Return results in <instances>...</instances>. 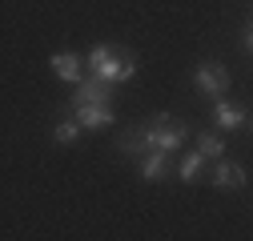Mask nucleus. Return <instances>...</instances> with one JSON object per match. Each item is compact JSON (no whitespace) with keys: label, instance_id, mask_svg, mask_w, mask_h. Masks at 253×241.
<instances>
[{"label":"nucleus","instance_id":"1","mask_svg":"<svg viewBox=\"0 0 253 241\" xmlns=\"http://www.w3.org/2000/svg\"><path fill=\"white\" fill-rule=\"evenodd\" d=\"M185 137H189V125L181 117H149V120H141L137 129H129L121 141H117V149L121 153H129V157H141V153H149V149H161V153H177V149L185 145Z\"/></svg>","mask_w":253,"mask_h":241},{"label":"nucleus","instance_id":"2","mask_svg":"<svg viewBox=\"0 0 253 241\" xmlns=\"http://www.w3.org/2000/svg\"><path fill=\"white\" fill-rule=\"evenodd\" d=\"M88 73L92 77H101V80H109V84H125V80H133L137 77V56H121V52H113L109 44H97L88 56Z\"/></svg>","mask_w":253,"mask_h":241},{"label":"nucleus","instance_id":"3","mask_svg":"<svg viewBox=\"0 0 253 241\" xmlns=\"http://www.w3.org/2000/svg\"><path fill=\"white\" fill-rule=\"evenodd\" d=\"M193 84H197V93H205L209 101H217V97L229 93L233 77H229V69L221 65V60H201V65L193 69Z\"/></svg>","mask_w":253,"mask_h":241},{"label":"nucleus","instance_id":"4","mask_svg":"<svg viewBox=\"0 0 253 241\" xmlns=\"http://www.w3.org/2000/svg\"><path fill=\"white\" fill-rule=\"evenodd\" d=\"M113 88L117 84H109L101 77H81L73 84V105H113Z\"/></svg>","mask_w":253,"mask_h":241},{"label":"nucleus","instance_id":"5","mask_svg":"<svg viewBox=\"0 0 253 241\" xmlns=\"http://www.w3.org/2000/svg\"><path fill=\"white\" fill-rule=\"evenodd\" d=\"M73 120L81 129H113V120H117V113H113V105H73Z\"/></svg>","mask_w":253,"mask_h":241},{"label":"nucleus","instance_id":"6","mask_svg":"<svg viewBox=\"0 0 253 241\" xmlns=\"http://www.w3.org/2000/svg\"><path fill=\"white\" fill-rule=\"evenodd\" d=\"M213 120H217L221 133H237V129L249 125V113H245L241 105H229L225 97H217V101H213Z\"/></svg>","mask_w":253,"mask_h":241},{"label":"nucleus","instance_id":"7","mask_svg":"<svg viewBox=\"0 0 253 241\" xmlns=\"http://www.w3.org/2000/svg\"><path fill=\"white\" fill-rule=\"evenodd\" d=\"M209 181H213L217 189H245V165H237V161H221V157H217Z\"/></svg>","mask_w":253,"mask_h":241},{"label":"nucleus","instance_id":"8","mask_svg":"<svg viewBox=\"0 0 253 241\" xmlns=\"http://www.w3.org/2000/svg\"><path fill=\"white\" fill-rule=\"evenodd\" d=\"M137 165H141L137 173H141L145 181H165L169 169H173V165H169V153H161V149H149V153H141Z\"/></svg>","mask_w":253,"mask_h":241},{"label":"nucleus","instance_id":"9","mask_svg":"<svg viewBox=\"0 0 253 241\" xmlns=\"http://www.w3.org/2000/svg\"><path fill=\"white\" fill-rule=\"evenodd\" d=\"M48 65H52V73L65 80V84H77V80L84 77V73H81V56H77V52H52Z\"/></svg>","mask_w":253,"mask_h":241},{"label":"nucleus","instance_id":"10","mask_svg":"<svg viewBox=\"0 0 253 241\" xmlns=\"http://www.w3.org/2000/svg\"><path fill=\"white\" fill-rule=\"evenodd\" d=\"M177 177L185 181V185H193V181H201V177H205V157L197 153V149H193V153H189V157L177 165Z\"/></svg>","mask_w":253,"mask_h":241},{"label":"nucleus","instance_id":"11","mask_svg":"<svg viewBox=\"0 0 253 241\" xmlns=\"http://www.w3.org/2000/svg\"><path fill=\"white\" fill-rule=\"evenodd\" d=\"M197 153H201L205 161L225 157V141H221V133H197Z\"/></svg>","mask_w":253,"mask_h":241},{"label":"nucleus","instance_id":"12","mask_svg":"<svg viewBox=\"0 0 253 241\" xmlns=\"http://www.w3.org/2000/svg\"><path fill=\"white\" fill-rule=\"evenodd\" d=\"M77 137H81V125H77V120H60V125L52 129V141H56V145H77Z\"/></svg>","mask_w":253,"mask_h":241},{"label":"nucleus","instance_id":"13","mask_svg":"<svg viewBox=\"0 0 253 241\" xmlns=\"http://www.w3.org/2000/svg\"><path fill=\"white\" fill-rule=\"evenodd\" d=\"M241 48H245V52H249V48H253V28H249V20H245V24H241Z\"/></svg>","mask_w":253,"mask_h":241}]
</instances>
